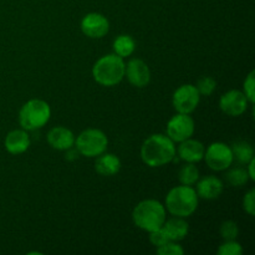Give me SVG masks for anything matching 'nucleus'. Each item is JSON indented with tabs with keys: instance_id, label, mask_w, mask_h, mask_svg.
Segmentation results:
<instances>
[{
	"instance_id": "obj_1",
	"label": "nucleus",
	"mask_w": 255,
	"mask_h": 255,
	"mask_svg": "<svg viewBox=\"0 0 255 255\" xmlns=\"http://www.w3.org/2000/svg\"><path fill=\"white\" fill-rule=\"evenodd\" d=\"M174 157H176V146L167 134H151L142 143L141 158L143 163L151 168L166 166L173 161Z\"/></svg>"
},
{
	"instance_id": "obj_2",
	"label": "nucleus",
	"mask_w": 255,
	"mask_h": 255,
	"mask_svg": "<svg viewBox=\"0 0 255 255\" xmlns=\"http://www.w3.org/2000/svg\"><path fill=\"white\" fill-rule=\"evenodd\" d=\"M132 221L137 228L149 233L163 226L166 221V208L156 199H144L134 207Z\"/></svg>"
},
{
	"instance_id": "obj_3",
	"label": "nucleus",
	"mask_w": 255,
	"mask_h": 255,
	"mask_svg": "<svg viewBox=\"0 0 255 255\" xmlns=\"http://www.w3.org/2000/svg\"><path fill=\"white\" fill-rule=\"evenodd\" d=\"M126 64L116 54H109L100 57L92 66L94 80L101 86H116L124 80Z\"/></svg>"
},
{
	"instance_id": "obj_4",
	"label": "nucleus",
	"mask_w": 255,
	"mask_h": 255,
	"mask_svg": "<svg viewBox=\"0 0 255 255\" xmlns=\"http://www.w3.org/2000/svg\"><path fill=\"white\" fill-rule=\"evenodd\" d=\"M164 208L174 217L187 218L198 208V194L192 186L174 187L167 193Z\"/></svg>"
},
{
	"instance_id": "obj_5",
	"label": "nucleus",
	"mask_w": 255,
	"mask_h": 255,
	"mask_svg": "<svg viewBox=\"0 0 255 255\" xmlns=\"http://www.w3.org/2000/svg\"><path fill=\"white\" fill-rule=\"evenodd\" d=\"M51 109L44 100L32 99L21 106L19 111V124L25 131L41 128L49 122Z\"/></svg>"
},
{
	"instance_id": "obj_6",
	"label": "nucleus",
	"mask_w": 255,
	"mask_h": 255,
	"mask_svg": "<svg viewBox=\"0 0 255 255\" xmlns=\"http://www.w3.org/2000/svg\"><path fill=\"white\" fill-rule=\"evenodd\" d=\"M75 146L80 154L92 158L106 152L109 138L101 129L87 128L75 138Z\"/></svg>"
},
{
	"instance_id": "obj_7",
	"label": "nucleus",
	"mask_w": 255,
	"mask_h": 255,
	"mask_svg": "<svg viewBox=\"0 0 255 255\" xmlns=\"http://www.w3.org/2000/svg\"><path fill=\"white\" fill-rule=\"evenodd\" d=\"M204 159L207 166L217 172H222L228 169L233 163V153L232 148L223 142H213L204 151Z\"/></svg>"
},
{
	"instance_id": "obj_8",
	"label": "nucleus",
	"mask_w": 255,
	"mask_h": 255,
	"mask_svg": "<svg viewBox=\"0 0 255 255\" xmlns=\"http://www.w3.org/2000/svg\"><path fill=\"white\" fill-rule=\"evenodd\" d=\"M199 101H201V95L196 86L192 84L179 86L172 97L174 110L179 114H192L197 109Z\"/></svg>"
},
{
	"instance_id": "obj_9",
	"label": "nucleus",
	"mask_w": 255,
	"mask_h": 255,
	"mask_svg": "<svg viewBox=\"0 0 255 255\" xmlns=\"http://www.w3.org/2000/svg\"><path fill=\"white\" fill-rule=\"evenodd\" d=\"M196 125L188 114H177L168 121L166 127L167 136L173 142H182L193 136Z\"/></svg>"
},
{
	"instance_id": "obj_10",
	"label": "nucleus",
	"mask_w": 255,
	"mask_h": 255,
	"mask_svg": "<svg viewBox=\"0 0 255 255\" xmlns=\"http://www.w3.org/2000/svg\"><path fill=\"white\" fill-rule=\"evenodd\" d=\"M248 99L244 92L239 90H231L221 96L219 100V107L226 115L232 117L242 116L248 109Z\"/></svg>"
},
{
	"instance_id": "obj_11",
	"label": "nucleus",
	"mask_w": 255,
	"mask_h": 255,
	"mask_svg": "<svg viewBox=\"0 0 255 255\" xmlns=\"http://www.w3.org/2000/svg\"><path fill=\"white\" fill-rule=\"evenodd\" d=\"M110 30V22L100 12H90L81 20V31L90 39H101Z\"/></svg>"
},
{
	"instance_id": "obj_12",
	"label": "nucleus",
	"mask_w": 255,
	"mask_h": 255,
	"mask_svg": "<svg viewBox=\"0 0 255 255\" xmlns=\"http://www.w3.org/2000/svg\"><path fill=\"white\" fill-rule=\"evenodd\" d=\"M125 76L132 86L138 89L146 87L151 81V71L148 65L141 59H132L127 62Z\"/></svg>"
},
{
	"instance_id": "obj_13",
	"label": "nucleus",
	"mask_w": 255,
	"mask_h": 255,
	"mask_svg": "<svg viewBox=\"0 0 255 255\" xmlns=\"http://www.w3.org/2000/svg\"><path fill=\"white\" fill-rule=\"evenodd\" d=\"M46 138L47 143L57 151H67L75 146V134L66 127H54L49 131Z\"/></svg>"
},
{
	"instance_id": "obj_14",
	"label": "nucleus",
	"mask_w": 255,
	"mask_h": 255,
	"mask_svg": "<svg viewBox=\"0 0 255 255\" xmlns=\"http://www.w3.org/2000/svg\"><path fill=\"white\" fill-rule=\"evenodd\" d=\"M179 143L181 144L178 146L177 152H178V156L182 161L187 162V163H197V162L203 159L206 148H204L202 142L189 137V138L184 139Z\"/></svg>"
},
{
	"instance_id": "obj_15",
	"label": "nucleus",
	"mask_w": 255,
	"mask_h": 255,
	"mask_svg": "<svg viewBox=\"0 0 255 255\" xmlns=\"http://www.w3.org/2000/svg\"><path fill=\"white\" fill-rule=\"evenodd\" d=\"M223 182L216 176L203 177L201 181H197V194L198 198L216 199L223 192Z\"/></svg>"
},
{
	"instance_id": "obj_16",
	"label": "nucleus",
	"mask_w": 255,
	"mask_h": 255,
	"mask_svg": "<svg viewBox=\"0 0 255 255\" xmlns=\"http://www.w3.org/2000/svg\"><path fill=\"white\" fill-rule=\"evenodd\" d=\"M5 149L11 154H20L27 151L30 147V137L27 132L22 129H14L5 137Z\"/></svg>"
},
{
	"instance_id": "obj_17",
	"label": "nucleus",
	"mask_w": 255,
	"mask_h": 255,
	"mask_svg": "<svg viewBox=\"0 0 255 255\" xmlns=\"http://www.w3.org/2000/svg\"><path fill=\"white\" fill-rule=\"evenodd\" d=\"M95 169L100 176L111 177L115 176L121 169V161L116 154L112 153H102L96 157L95 162Z\"/></svg>"
},
{
	"instance_id": "obj_18",
	"label": "nucleus",
	"mask_w": 255,
	"mask_h": 255,
	"mask_svg": "<svg viewBox=\"0 0 255 255\" xmlns=\"http://www.w3.org/2000/svg\"><path fill=\"white\" fill-rule=\"evenodd\" d=\"M162 228L166 232L169 241L179 242L186 238L187 234H188L189 224L182 217L173 216V218L168 219V221H164Z\"/></svg>"
},
{
	"instance_id": "obj_19",
	"label": "nucleus",
	"mask_w": 255,
	"mask_h": 255,
	"mask_svg": "<svg viewBox=\"0 0 255 255\" xmlns=\"http://www.w3.org/2000/svg\"><path fill=\"white\" fill-rule=\"evenodd\" d=\"M136 50V42L129 35H120L114 41V51L117 56L128 57Z\"/></svg>"
},
{
	"instance_id": "obj_20",
	"label": "nucleus",
	"mask_w": 255,
	"mask_h": 255,
	"mask_svg": "<svg viewBox=\"0 0 255 255\" xmlns=\"http://www.w3.org/2000/svg\"><path fill=\"white\" fill-rule=\"evenodd\" d=\"M231 148L233 158L237 159L239 163L247 164L252 158H254V148L249 142L237 141L234 142Z\"/></svg>"
},
{
	"instance_id": "obj_21",
	"label": "nucleus",
	"mask_w": 255,
	"mask_h": 255,
	"mask_svg": "<svg viewBox=\"0 0 255 255\" xmlns=\"http://www.w3.org/2000/svg\"><path fill=\"white\" fill-rule=\"evenodd\" d=\"M178 179L181 184L193 186L199 179V171L194 163H186L181 167L178 172Z\"/></svg>"
},
{
	"instance_id": "obj_22",
	"label": "nucleus",
	"mask_w": 255,
	"mask_h": 255,
	"mask_svg": "<svg viewBox=\"0 0 255 255\" xmlns=\"http://www.w3.org/2000/svg\"><path fill=\"white\" fill-rule=\"evenodd\" d=\"M226 178L227 182L233 187H242L249 181L248 172H247L246 168H242V167L232 168L231 171L226 174Z\"/></svg>"
},
{
	"instance_id": "obj_23",
	"label": "nucleus",
	"mask_w": 255,
	"mask_h": 255,
	"mask_svg": "<svg viewBox=\"0 0 255 255\" xmlns=\"http://www.w3.org/2000/svg\"><path fill=\"white\" fill-rule=\"evenodd\" d=\"M219 233L224 241H236L239 236V227L234 221H226L221 224Z\"/></svg>"
},
{
	"instance_id": "obj_24",
	"label": "nucleus",
	"mask_w": 255,
	"mask_h": 255,
	"mask_svg": "<svg viewBox=\"0 0 255 255\" xmlns=\"http://www.w3.org/2000/svg\"><path fill=\"white\" fill-rule=\"evenodd\" d=\"M196 89L198 90L199 95L211 96L217 89V81L211 76H203L197 81Z\"/></svg>"
},
{
	"instance_id": "obj_25",
	"label": "nucleus",
	"mask_w": 255,
	"mask_h": 255,
	"mask_svg": "<svg viewBox=\"0 0 255 255\" xmlns=\"http://www.w3.org/2000/svg\"><path fill=\"white\" fill-rule=\"evenodd\" d=\"M243 249L242 246L236 241H226L219 246L217 254L218 255H242Z\"/></svg>"
},
{
	"instance_id": "obj_26",
	"label": "nucleus",
	"mask_w": 255,
	"mask_h": 255,
	"mask_svg": "<svg viewBox=\"0 0 255 255\" xmlns=\"http://www.w3.org/2000/svg\"><path fill=\"white\" fill-rule=\"evenodd\" d=\"M157 254L159 255H183L184 249L179 246L177 242L169 241L164 243L163 246L157 248Z\"/></svg>"
},
{
	"instance_id": "obj_27",
	"label": "nucleus",
	"mask_w": 255,
	"mask_h": 255,
	"mask_svg": "<svg viewBox=\"0 0 255 255\" xmlns=\"http://www.w3.org/2000/svg\"><path fill=\"white\" fill-rule=\"evenodd\" d=\"M255 72L251 71L244 80V95L248 99L249 104L253 105L255 102Z\"/></svg>"
},
{
	"instance_id": "obj_28",
	"label": "nucleus",
	"mask_w": 255,
	"mask_h": 255,
	"mask_svg": "<svg viewBox=\"0 0 255 255\" xmlns=\"http://www.w3.org/2000/svg\"><path fill=\"white\" fill-rule=\"evenodd\" d=\"M149 242H151L154 247L158 248V247L163 246L164 243L169 242V238L167 237L166 232H164L163 228L161 227L159 229H156V231L153 232H149Z\"/></svg>"
},
{
	"instance_id": "obj_29",
	"label": "nucleus",
	"mask_w": 255,
	"mask_h": 255,
	"mask_svg": "<svg viewBox=\"0 0 255 255\" xmlns=\"http://www.w3.org/2000/svg\"><path fill=\"white\" fill-rule=\"evenodd\" d=\"M243 208L249 216L253 217L255 214V189L252 188L251 191L247 192L243 198Z\"/></svg>"
},
{
	"instance_id": "obj_30",
	"label": "nucleus",
	"mask_w": 255,
	"mask_h": 255,
	"mask_svg": "<svg viewBox=\"0 0 255 255\" xmlns=\"http://www.w3.org/2000/svg\"><path fill=\"white\" fill-rule=\"evenodd\" d=\"M247 164H248V169H247V172H248L249 179H251V181H255V172H254L255 158H252Z\"/></svg>"
}]
</instances>
